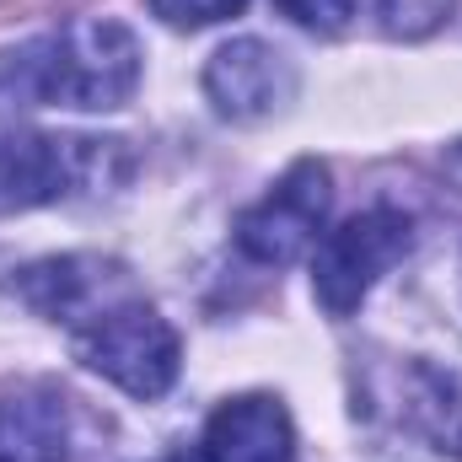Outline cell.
<instances>
[{"label":"cell","mask_w":462,"mask_h":462,"mask_svg":"<svg viewBox=\"0 0 462 462\" xmlns=\"http://www.w3.org/2000/svg\"><path fill=\"white\" fill-rule=\"evenodd\" d=\"M199 462H296V430L285 403L269 393L221 403L199 436Z\"/></svg>","instance_id":"obj_7"},{"label":"cell","mask_w":462,"mask_h":462,"mask_svg":"<svg viewBox=\"0 0 462 462\" xmlns=\"http://www.w3.org/2000/svg\"><path fill=\"white\" fill-rule=\"evenodd\" d=\"M0 462H70V420L49 387L0 398Z\"/></svg>","instance_id":"obj_8"},{"label":"cell","mask_w":462,"mask_h":462,"mask_svg":"<svg viewBox=\"0 0 462 462\" xmlns=\"http://www.w3.org/2000/svg\"><path fill=\"white\" fill-rule=\"evenodd\" d=\"M328 167L318 156H301L253 210H242L236 221V253L253 258V263H274L285 269L291 258H301L318 231H323V216H328Z\"/></svg>","instance_id":"obj_4"},{"label":"cell","mask_w":462,"mask_h":462,"mask_svg":"<svg viewBox=\"0 0 462 462\" xmlns=\"http://www.w3.org/2000/svg\"><path fill=\"white\" fill-rule=\"evenodd\" d=\"M70 345H76V360L97 376H108L114 387H124L129 398H162L172 382H178V334L172 323L145 307L140 296H114L103 301L92 318H81L70 328Z\"/></svg>","instance_id":"obj_2"},{"label":"cell","mask_w":462,"mask_h":462,"mask_svg":"<svg viewBox=\"0 0 462 462\" xmlns=\"http://www.w3.org/2000/svg\"><path fill=\"white\" fill-rule=\"evenodd\" d=\"M140 87V43L124 22L87 16L16 43L0 60V92L43 108H124Z\"/></svg>","instance_id":"obj_1"},{"label":"cell","mask_w":462,"mask_h":462,"mask_svg":"<svg viewBox=\"0 0 462 462\" xmlns=\"http://www.w3.org/2000/svg\"><path fill=\"white\" fill-rule=\"evenodd\" d=\"M247 0H151V16H162L167 27H210V22H226L236 16Z\"/></svg>","instance_id":"obj_10"},{"label":"cell","mask_w":462,"mask_h":462,"mask_svg":"<svg viewBox=\"0 0 462 462\" xmlns=\"http://www.w3.org/2000/svg\"><path fill=\"white\" fill-rule=\"evenodd\" d=\"M291 22L312 27V32H339L349 16H355V0H274Z\"/></svg>","instance_id":"obj_11"},{"label":"cell","mask_w":462,"mask_h":462,"mask_svg":"<svg viewBox=\"0 0 462 462\" xmlns=\"http://www.w3.org/2000/svg\"><path fill=\"white\" fill-rule=\"evenodd\" d=\"M414 247V221L393 205H371L349 216L339 231H328L312 253V291L328 318H349L365 291Z\"/></svg>","instance_id":"obj_3"},{"label":"cell","mask_w":462,"mask_h":462,"mask_svg":"<svg viewBox=\"0 0 462 462\" xmlns=\"http://www.w3.org/2000/svg\"><path fill=\"white\" fill-rule=\"evenodd\" d=\"M118 140H60V134H5L0 140V210H32L65 199L81 183L103 178Z\"/></svg>","instance_id":"obj_5"},{"label":"cell","mask_w":462,"mask_h":462,"mask_svg":"<svg viewBox=\"0 0 462 462\" xmlns=\"http://www.w3.org/2000/svg\"><path fill=\"white\" fill-rule=\"evenodd\" d=\"M452 5L457 0H371V16H376V27L387 38L414 43V38H430L436 27H447Z\"/></svg>","instance_id":"obj_9"},{"label":"cell","mask_w":462,"mask_h":462,"mask_svg":"<svg viewBox=\"0 0 462 462\" xmlns=\"http://www.w3.org/2000/svg\"><path fill=\"white\" fill-rule=\"evenodd\" d=\"M291 92H296V70L263 38H231L205 65V97L216 103V114L236 124L274 114L280 103H291Z\"/></svg>","instance_id":"obj_6"}]
</instances>
